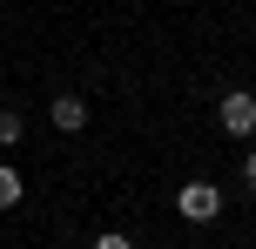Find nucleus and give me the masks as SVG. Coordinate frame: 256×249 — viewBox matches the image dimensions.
<instances>
[{
    "label": "nucleus",
    "instance_id": "7",
    "mask_svg": "<svg viewBox=\"0 0 256 249\" xmlns=\"http://www.w3.org/2000/svg\"><path fill=\"white\" fill-rule=\"evenodd\" d=\"M243 175H250V189H256V148H250V162H243Z\"/></svg>",
    "mask_w": 256,
    "mask_h": 249
},
{
    "label": "nucleus",
    "instance_id": "3",
    "mask_svg": "<svg viewBox=\"0 0 256 249\" xmlns=\"http://www.w3.org/2000/svg\"><path fill=\"white\" fill-rule=\"evenodd\" d=\"M54 128L81 135V128H88V101H81V94H54Z\"/></svg>",
    "mask_w": 256,
    "mask_h": 249
},
{
    "label": "nucleus",
    "instance_id": "1",
    "mask_svg": "<svg viewBox=\"0 0 256 249\" xmlns=\"http://www.w3.org/2000/svg\"><path fill=\"white\" fill-rule=\"evenodd\" d=\"M216 121H222V135H256V94L250 88H236V94H222V108H216Z\"/></svg>",
    "mask_w": 256,
    "mask_h": 249
},
{
    "label": "nucleus",
    "instance_id": "4",
    "mask_svg": "<svg viewBox=\"0 0 256 249\" xmlns=\"http://www.w3.org/2000/svg\"><path fill=\"white\" fill-rule=\"evenodd\" d=\"M20 196H27V175L0 162V209H14V202H20Z\"/></svg>",
    "mask_w": 256,
    "mask_h": 249
},
{
    "label": "nucleus",
    "instance_id": "5",
    "mask_svg": "<svg viewBox=\"0 0 256 249\" xmlns=\"http://www.w3.org/2000/svg\"><path fill=\"white\" fill-rule=\"evenodd\" d=\"M20 135H27V128H20V115H14V108H0V148H14Z\"/></svg>",
    "mask_w": 256,
    "mask_h": 249
},
{
    "label": "nucleus",
    "instance_id": "2",
    "mask_svg": "<svg viewBox=\"0 0 256 249\" xmlns=\"http://www.w3.org/2000/svg\"><path fill=\"white\" fill-rule=\"evenodd\" d=\"M176 209L189 216V223H216V216H222V189H216V182H189V189L176 196Z\"/></svg>",
    "mask_w": 256,
    "mask_h": 249
},
{
    "label": "nucleus",
    "instance_id": "6",
    "mask_svg": "<svg viewBox=\"0 0 256 249\" xmlns=\"http://www.w3.org/2000/svg\"><path fill=\"white\" fill-rule=\"evenodd\" d=\"M94 249H135L128 236H94Z\"/></svg>",
    "mask_w": 256,
    "mask_h": 249
}]
</instances>
